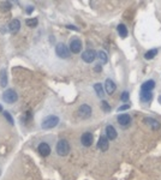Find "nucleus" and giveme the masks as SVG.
<instances>
[{
	"label": "nucleus",
	"mask_w": 161,
	"mask_h": 180,
	"mask_svg": "<svg viewBox=\"0 0 161 180\" xmlns=\"http://www.w3.org/2000/svg\"><path fill=\"white\" fill-rule=\"evenodd\" d=\"M58 124H59V118L55 116V115H49V116L43 119V121L41 124V127L45 129V130H49V129L55 127Z\"/></svg>",
	"instance_id": "1"
},
{
	"label": "nucleus",
	"mask_w": 161,
	"mask_h": 180,
	"mask_svg": "<svg viewBox=\"0 0 161 180\" xmlns=\"http://www.w3.org/2000/svg\"><path fill=\"white\" fill-rule=\"evenodd\" d=\"M70 153V144L66 139H60L57 144V154L59 156H66Z\"/></svg>",
	"instance_id": "2"
},
{
	"label": "nucleus",
	"mask_w": 161,
	"mask_h": 180,
	"mask_svg": "<svg viewBox=\"0 0 161 180\" xmlns=\"http://www.w3.org/2000/svg\"><path fill=\"white\" fill-rule=\"evenodd\" d=\"M2 98H4V101L6 103H13V102H16L18 100V95L13 89H7L4 91Z\"/></svg>",
	"instance_id": "3"
},
{
	"label": "nucleus",
	"mask_w": 161,
	"mask_h": 180,
	"mask_svg": "<svg viewBox=\"0 0 161 180\" xmlns=\"http://www.w3.org/2000/svg\"><path fill=\"white\" fill-rule=\"evenodd\" d=\"M55 53H57V55H58L59 58H62V59H66V58H69V55H70V51H69V48H68L64 43H58V45H57V47H55Z\"/></svg>",
	"instance_id": "4"
},
{
	"label": "nucleus",
	"mask_w": 161,
	"mask_h": 180,
	"mask_svg": "<svg viewBox=\"0 0 161 180\" xmlns=\"http://www.w3.org/2000/svg\"><path fill=\"white\" fill-rule=\"evenodd\" d=\"M78 116L82 119H88L91 116V107L88 104H82L78 108Z\"/></svg>",
	"instance_id": "5"
},
{
	"label": "nucleus",
	"mask_w": 161,
	"mask_h": 180,
	"mask_svg": "<svg viewBox=\"0 0 161 180\" xmlns=\"http://www.w3.org/2000/svg\"><path fill=\"white\" fill-rule=\"evenodd\" d=\"M82 41H80L78 37H74L71 41H70V51L75 54L80 53V49H82Z\"/></svg>",
	"instance_id": "6"
},
{
	"label": "nucleus",
	"mask_w": 161,
	"mask_h": 180,
	"mask_svg": "<svg viewBox=\"0 0 161 180\" xmlns=\"http://www.w3.org/2000/svg\"><path fill=\"white\" fill-rule=\"evenodd\" d=\"M96 57H97V55H96V52L93 51V49H87L85 52L82 53V59H83L85 63H88V64L93 63Z\"/></svg>",
	"instance_id": "7"
},
{
	"label": "nucleus",
	"mask_w": 161,
	"mask_h": 180,
	"mask_svg": "<svg viewBox=\"0 0 161 180\" xmlns=\"http://www.w3.org/2000/svg\"><path fill=\"white\" fill-rule=\"evenodd\" d=\"M93 135L90 133V132H85V133H83L82 135V137H80V142H82V144L84 145V147H90L91 144H93Z\"/></svg>",
	"instance_id": "8"
},
{
	"label": "nucleus",
	"mask_w": 161,
	"mask_h": 180,
	"mask_svg": "<svg viewBox=\"0 0 161 180\" xmlns=\"http://www.w3.org/2000/svg\"><path fill=\"white\" fill-rule=\"evenodd\" d=\"M97 147L100 148L101 151H107L108 150V138L106 136H100L99 142H97Z\"/></svg>",
	"instance_id": "9"
},
{
	"label": "nucleus",
	"mask_w": 161,
	"mask_h": 180,
	"mask_svg": "<svg viewBox=\"0 0 161 180\" xmlns=\"http://www.w3.org/2000/svg\"><path fill=\"white\" fill-rule=\"evenodd\" d=\"M106 135H107L108 141H113V139L117 138V131H115V129L112 125L106 126Z\"/></svg>",
	"instance_id": "10"
},
{
	"label": "nucleus",
	"mask_w": 161,
	"mask_h": 180,
	"mask_svg": "<svg viewBox=\"0 0 161 180\" xmlns=\"http://www.w3.org/2000/svg\"><path fill=\"white\" fill-rule=\"evenodd\" d=\"M37 150H39V153L42 156H48L51 154V148H49V145L47 143H41L39 145V148H37Z\"/></svg>",
	"instance_id": "11"
},
{
	"label": "nucleus",
	"mask_w": 161,
	"mask_h": 180,
	"mask_svg": "<svg viewBox=\"0 0 161 180\" xmlns=\"http://www.w3.org/2000/svg\"><path fill=\"white\" fill-rule=\"evenodd\" d=\"M8 29H10V31L11 33H17L19 29H21V22L18 20V19H13V20H11L10 22V24H8Z\"/></svg>",
	"instance_id": "12"
},
{
	"label": "nucleus",
	"mask_w": 161,
	"mask_h": 180,
	"mask_svg": "<svg viewBox=\"0 0 161 180\" xmlns=\"http://www.w3.org/2000/svg\"><path fill=\"white\" fill-rule=\"evenodd\" d=\"M105 90H106V92L107 94H113L114 92V90H115V84H114V82L112 81V79H106V82H105Z\"/></svg>",
	"instance_id": "13"
},
{
	"label": "nucleus",
	"mask_w": 161,
	"mask_h": 180,
	"mask_svg": "<svg viewBox=\"0 0 161 180\" xmlns=\"http://www.w3.org/2000/svg\"><path fill=\"white\" fill-rule=\"evenodd\" d=\"M130 121H131V118H130L129 114H120V115L118 116V123H119L120 125H123V126L129 125Z\"/></svg>",
	"instance_id": "14"
},
{
	"label": "nucleus",
	"mask_w": 161,
	"mask_h": 180,
	"mask_svg": "<svg viewBox=\"0 0 161 180\" xmlns=\"http://www.w3.org/2000/svg\"><path fill=\"white\" fill-rule=\"evenodd\" d=\"M155 88V82L154 81H147L142 84V91H152Z\"/></svg>",
	"instance_id": "15"
},
{
	"label": "nucleus",
	"mask_w": 161,
	"mask_h": 180,
	"mask_svg": "<svg viewBox=\"0 0 161 180\" xmlns=\"http://www.w3.org/2000/svg\"><path fill=\"white\" fill-rule=\"evenodd\" d=\"M0 85L2 88L7 85V73H6V70H1V72H0Z\"/></svg>",
	"instance_id": "16"
},
{
	"label": "nucleus",
	"mask_w": 161,
	"mask_h": 180,
	"mask_svg": "<svg viewBox=\"0 0 161 180\" xmlns=\"http://www.w3.org/2000/svg\"><path fill=\"white\" fill-rule=\"evenodd\" d=\"M153 98V94L152 91H141V100L143 102H148Z\"/></svg>",
	"instance_id": "17"
},
{
	"label": "nucleus",
	"mask_w": 161,
	"mask_h": 180,
	"mask_svg": "<svg viewBox=\"0 0 161 180\" xmlns=\"http://www.w3.org/2000/svg\"><path fill=\"white\" fill-rule=\"evenodd\" d=\"M144 121L147 123V124H149L150 126H152V129L153 130H158L159 127H160V124L155 120V119H152V118H146L144 119Z\"/></svg>",
	"instance_id": "18"
},
{
	"label": "nucleus",
	"mask_w": 161,
	"mask_h": 180,
	"mask_svg": "<svg viewBox=\"0 0 161 180\" xmlns=\"http://www.w3.org/2000/svg\"><path fill=\"white\" fill-rule=\"evenodd\" d=\"M117 30H118L119 35H120L123 39L128 36V28H126L124 24H119V25H118V28H117Z\"/></svg>",
	"instance_id": "19"
},
{
	"label": "nucleus",
	"mask_w": 161,
	"mask_h": 180,
	"mask_svg": "<svg viewBox=\"0 0 161 180\" xmlns=\"http://www.w3.org/2000/svg\"><path fill=\"white\" fill-rule=\"evenodd\" d=\"M94 89H95V91H96V94H97L99 97H103L105 91H103V87H102L101 83H96V84H94Z\"/></svg>",
	"instance_id": "20"
},
{
	"label": "nucleus",
	"mask_w": 161,
	"mask_h": 180,
	"mask_svg": "<svg viewBox=\"0 0 161 180\" xmlns=\"http://www.w3.org/2000/svg\"><path fill=\"white\" fill-rule=\"evenodd\" d=\"M158 52H159V49H156V48L150 49V51H148V52L144 54V58H146L147 60H150V59H153L155 55H158Z\"/></svg>",
	"instance_id": "21"
},
{
	"label": "nucleus",
	"mask_w": 161,
	"mask_h": 180,
	"mask_svg": "<svg viewBox=\"0 0 161 180\" xmlns=\"http://www.w3.org/2000/svg\"><path fill=\"white\" fill-rule=\"evenodd\" d=\"M97 57H99V59L101 60V63H103V64H106V63H107V60H108L107 54H106L103 51H100V52L97 53Z\"/></svg>",
	"instance_id": "22"
},
{
	"label": "nucleus",
	"mask_w": 161,
	"mask_h": 180,
	"mask_svg": "<svg viewBox=\"0 0 161 180\" xmlns=\"http://www.w3.org/2000/svg\"><path fill=\"white\" fill-rule=\"evenodd\" d=\"M25 23H27L28 26H30V28H35V26H37L39 20H37V18H33V19H27Z\"/></svg>",
	"instance_id": "23"
},
{
	"label": "nucleus",
	"mask_w": 161,
	"mask_h": 180,
	"mask_svg": "<svg viewBox=\"0 0 161 180\" xmlns=\"http://www.w3.org/2000/svg\"><path fill=\"white\" fill-rule=\"evenodd\" d=\"M2 114H4L5 119H6V120H7V121H8L11 125H13V118L11 116V114H10L7 110H4V112H2Z\"/></svg>",
	"instance_id": "24"
},
{
	"label": "nucleus",
	"mask_w": 161,
	"mask_h": 180,
	"mask_svg": "<svg viewBox=\"0 0 161 180\" xmlns=\"http://www.w3.org/2000/svg\"><path fill=\"white\" fill-rule=\"evenodd\" d=\"M101 107H102V109H103L105 112H109V110H111V106H109V103H108L107 101H102Z\"/></svg>",
	"instance_id": "25"
},
{
	"label": "nucleus",
	"mask_w": 161,
	"mask_h": 180,
	"mask_svg": "<svg viewBox=\"0 0 161 180\" xmlns=\"http://www.w3.org/2000/svg\"><path fill=\"white\" fill-rule=\"evenodd\" d=\"M129 97H130V95H129L128 91H124V92L122 94V96H120L122 101H124V102H128V101H129Z\"/></svg>",
	"instance_id": "26"
},
{
	"label": "nucleus",
	"mask_w": 161,
	"mask_h": 180,
	"mask_svg": "<svg viewBox=\"0 0 161 180\" xmlns=\"http://www.w3.org/2000/svg\"><path fill=\"white\" fill-rule=\"evenodd\" d=\"M1 6H2V10H10L11 8V4L10 2H2Z\"/></svg>",
	"instance_id": "27"
},
{
	"label": "nucleus",
	"mask_w": 161,
	"mask_h": 180,
	"mask_svg": "<svg viewBox=\"0 0 161 180\" xmlns=\"http://www.w3.org/2000/svg\"><path fill=\"white\" fill-rule=\"evenodd\" d=\"M129 108H130V104H129V103H126V104H124V106L119 107V108H118V110H120V112H122V110H125V109H129Z\"/></svg>",
	"instance_id": "28"
},
{
	"label": "nucleus",
	"mask_w": 161,
	"mask_h": 180,
	"mask_svg": "<svg viewBox=\"0 0 161 180\" xmlns=\"http://www.w3.org/2000/svg\"><path fill=\"white\" fill-rule=\"evenodd\" d=\"M33 11H34V7H33V6H28V8H27V12H28V13H31Z\"/></svg>",
	"instance_id": "29"
},
{
	"label": "nucleus",
	"mask_w": 161,
	"mask_h": 180,
	"mask_svg": "<svg viewBox=\"0 0 161 180\" xmlns=\"http://www.w3.org/2000/svg\"><path fill=\"white\" fill-rule=\"evenodd\" d=\"M101 70H102V67H101V65H100V64L95 66V71H96V72H99V71H101Z\"/></svg>",
	"instance_id": "30"
},
{
	"label": "nucleus",
	"mask_w": 161,
	"mask_h": 180,
	"mask_svg": "<svg viewBox=\"0 0 161 180\" xmlns=\"http://www.w3.org/2000/svg\"><path fill=\"white\" fill-rule=\"evenodd\" d=\"M66 28H68V29H72V30H76V31L78 30V29H77V28H75L74 25H66Z\"/></svg>",
	"instance_id": "31"
},
{
	"label": "nucleus",
	"mask_w": 161,
	"mask_h": 180,
	"mask_svg": "<svg viewBox=\"0 0 161 180\" xmlns=\"http://www.w3.org/2000/svg\"><path fill=\"white\" fill-rule=\"evenodd\" d=\"M0 110H1V112H4V110H2V108H1V106H0Z\"/></svg>",
	"instance_id": "32"
},
{
	"label": "nucleus",
	"mask_w": 161,
	"mask_h": 180,
	"mask_svg": "<svg viewBox=\"0 0 161 180\" xmlns=\"http://www.w3.org/2000/svg\"><path fill=\"white\" fill-rule=\"evenodd\" d=\"M159 101H160V103H161V96L159 97Z\"/></svg>",
	"instance_id": "33"
}]
</instances>
